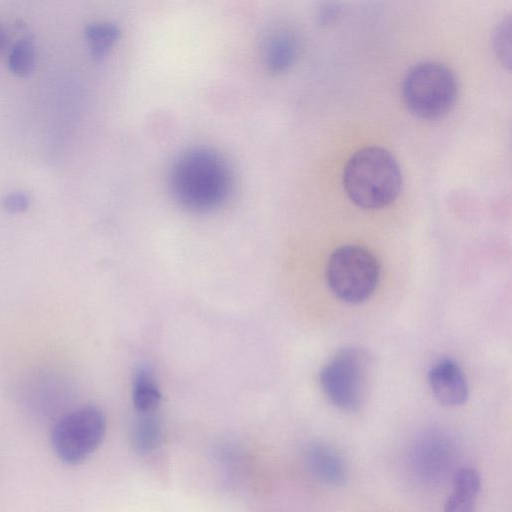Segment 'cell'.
<instances>
[{
  "instance_id": "cell-12",
  "label": "cell",
  "mask_w": 512,
  "mask_h": 512,
  "mask_svg": "<svg viewBox=\"0 0 512 512\" xmlns=\"http://www.w3.org/2000/svg\"><path fill=\"white\" fill-rule=\"evenodd\" d=\"M160 388L150 370L140 367L134 374L132 401L137 413L155 412L161 402Z\"/></svg>"
},
{
  "instance_id": "cell-10",
  "label": "cell",
  "mask_w": 512,
  "mask_h": 512,
  "mask_svg": "<svg viewBox=\"0 0 512 512\" xmlns=\"http://www.w3.org/2000/svg\"><path fill=\"white\" fill-rule=\"evenodd\" d=\"M298 54V42L293 34L279 31L271 35L264 46V60L272 72L288 69Z\"/></svg>"
},
{
  "instance_id": "cell-2",
  "label": "cell",
  "mask_w": 512,
  "mask_h": 512,
  "mask_svg": "<svg viewBox=\"0 0 512 512\" xmlns=\"http://www.w3.org/2000/svg\"><path fill=\"white\" fill-rule=\"evenodd\" d=\"M344 189L350 200L364 209L391 204L402 187V173L395 157L386 149L369 146L357 150L343 172Z\"/></svg>"
},
{
  "instance_id": "cell-13",
  "label": "cell",
  "mask_w": 512,
  "mask_h": 512,
  "mask_svg": "<svg viewBox=\"0 0 512 512\" xmlns=\"http://www.w3.org/2000/svg\"><path fill=\"white\" fill-rule=\"evenodd\" d=\"M85 36L91 56L102 59L119 37L116 25L109 22H94L86 26Z\"/></svg>"
},
{
  "instance_id": "cell-8",
  "label": "cell",
  "mask_w": 512,
  "mask_h": 512,
  "mask_svg": "<svg viewBox=\"0 0 512 512\" xmlns=\"http://www.w3.org/2000/svg\"><path fill=\"white\" fill-rule=\"evenodd\" d=\"M311 473L322 482L340 486L347 479V466L341 454L325 443L311 444L305 454Z\"/></svg>"
},
{
  "instance_id": "cell-18",
  "label": "cell",
  "mask_w": 512,
  "mask_h": 512,
  "mask_svg": "<svg viewBox=\"0 0 512 512\" xmlns=\"http://www.w3.org/2000/svg\"><path fill=\"white\" fill-rule=\"evenodd\" d=\"M5 40H6V32H5V29L3 28V26L0 24V50L4 46Z\"/></svg>"
},
{
  "instance_id": "cell-6",
  "label": "cell",
  "mask_w": 512,
  "mask_h": 512,
  "mask_svg": "<svg viewBox=\"0 0 512 512\" xmlns=\"http://www.w3.org/2000/svg\"><path fill=\"white\" fill-rule=\"evenodd\" d=\"M106 418L94 405H85L63 415L53 426L51 443L57 457L76 465L86 460L101 444Z\"/></svg>"
},
{
  "instance_id": "cell-17",
  "label": "cell",
  "mask_w": 512,
  "mask_h": 512,
  "mask_svg": "<svg viewBox=\"0 0 512 512\" xmlns=\"http://www.w3.org/2000/svg\"><path fill=\"white\" fill-rule=\"evenodd\" d=\"M340 7L336 3H325L320 9V21L323 24L332 22L339 14Z\"/></svg>"
},
{
  "instance_id": "cell-16",
  "label": "cell",
  "mask_w": 512,
  "mask_h": 512,
  "mask_svg": "<svg viewBox=\"0 0 512 512\" xmlns=\"http://www.w3.org/2000/svg\"><path fill=\"white\" fill-rule=\"evenodd\" d=\"M30 205V197L23 191H13L4 195L1 199L2 208L10 213L17 214L27 210Z\"/></svg>"
},
{
  "instance_id": "cell-7",
  "label": "cell",
  "mask_w": 512,
  "mask_h": 512,
  "mask_svg": "<svg viewBox=\"0 0 512 512\" xmlns=\"http://www.w3.org/2000/svg\"><path fill=\"white\" fill-rule=\"evenodd\" d=\"M428 384L435 399L444 406L464 404L469 388L464 372L452 359H442L428 371Z\"/></svg>"
},
{
  "instance_id": "cell-5",
  "label": "cell",
  "mask_w": 512,
  "mask_h": 512,
  "mask_svg": "<svg viewBox=\"0 0 512 512\" xmlns=\"http://www.w3.org/2000/svg\"><path fill=\"white\" fill-rule=\"evenodd\" d=\"M326 277L332 293L348 304H359L371 297L380 278V266L366 248L344 245L330 255Z\"/></svg>"
},
{
  "instance_id": "cell-1",
  "label": "cell",
  "mask_w": 512,
  "mask_h": 512,
  "mask_svg": "<svg viewBox=\"0 0 512 512\" xmlns=\"http://www.w3.org/2000/svg\"><path fill=\"white\" fill-rule=\"evenodd\" d=\"M170 187L175 199L193 211H209L227 199L232 185L228 164L204 147L188 149L173 162Z\"/></svg>"
},
{
  "instance_id": "cell-9",
  "label": "cell",
  "mask_w": 512,
  "mask_h": 512,
  "mask_svg": "<svg viewBox=\"0 0 512 512\" xmlns=\"http://www.w3.org/2000/svg\"><path fill=\"white\" fill-rule=\"evenodd\" d=\"M480 487V476L475 469L459 468L453 476V489L445 501L444 512H474Z\"/></svg>"
},
{
  "instance_id": "cell-4",
  "label": "cell",
  "mask_w": 512,
  "mask_h": 512,
  "mask_svg": "<svg viewBox=\"0 0 512 512\" xmlns=\"http://www.w3.org/2000/svg\"><path fill=\"white\" fill-rule=\"evenodd\" d=\"M372 369L373 361L366 350L344 348L322 368L320 385L336 407L356 411L367 397Z\"/></svg>"
},
{
  "instance_id": "cell-11",
  "label": "cell",
  "mask_w": 512,
  "mask_h": 512,
  "mask_svg": "<svg viewBox=\"0 0 512 512\" xmlns=\"http://www.w3.org/2000/svg\"><path fill=\"white\" fill-rule=\"evenodd\" d=\"M162 440V426L154 412L138 413L132 424L131 441L134 449L140 454L154 451Z\"/></svg>"
},
{
  "instance_id": "cell-14",
  "label": "cell",
  "mask_w": 512,
  "mask_h": 512,
  "mask_svg": "<svg viewBox=\"0 0 512 512\" xmlns=\"http://www.w3.org/2000/svg\"><path fill=\"white\" fill-rule=\"evenodd\" d=\"M36 64V49L34 42L29 37L18 39L12 46L9 57L8 67L10 71L19 76H29Z\"/></svg>"
},
{
  "instance_id": "cell-3",
  "label": "cell",
  "mask_w": 512,
  "mask_h": 512,
  "mask_svg": "<svg viewBox=\"0 0 512 512\" xmlns=\"http://www.w3.org/2000/svg\"><path fill=\"white\" fill-rule=\"evenodd\" d=\"M458 83L453 71L435 61L415 64L406 74L402 95L409 111L421 119L435 120L453 107Z\"/></svg>"
},
{
  "instance_id": "cell-15",
  "label": "cell",
  "mask_w": 512,
  "mask_h": 512,
  "mask_svg": "<svg viewBox=\"0 0 512 512\" xmlns=\"http://www.w3.org/2000/svg\"><path fill=\"white\" fill-rule=\"evenodd\" d=\"M495 54L501 63L510 68L511 60V20L508 15L498 24L493 35Z\"/></svg>"
}]
</instances>
